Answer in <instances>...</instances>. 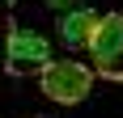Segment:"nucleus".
Returning <instances> with one entry per match:
<instances>
[{
	"mask_svg": "<svg viewBox=\"0 0 123 118\" xmlns=\"http://www.w3.org/2000/svg\"><path fill=\"white\" fill-rule=\"evenodd\" d=\"M47 63H51V42H47V34L9 25V55H4V68L17 76V72H30V68L43 72Z\"/></svg>",
	"mask_w": 123,
	"mask_h": 118,
	"instance_id": "obj_3",
	"label": "nucleus"
},
{
	"mask_svg": "<svg viewBox=\"0 0 123 118\" xmlns=\"http://www.w3.org/2000/svg\"><path fill=\"white\" fill-rule=\"evenodd\" d=\"M38 89L43 97H51L55 106H76L85 101L89 89H93V72L76 59H51L47 68L38 72Z\"/></svg>",
	"mask_w": 123,
	"mask_h": 118,
	"instance_id": "obj_1",
	"label": "nucleus"
},
{
	"mask_svg": "<svg viewBox=\"0 0 123 118\" xmlns=\"http://www.w3.org/2000/svg\"><path fill=\"white\" fill-rule=\"evenodd\" d=\"M47 4H51V9H64V13H68V9H76V0H47Z\"/></svg>",
	"mask_w": 123,
	"mask_h": 118,
	"instance_id": "obj_5",
	"label": "nucleus"
},
{
	"mask_svg": "<svg viewBox=\"0 0 123 118\" xmlns=\"http://www.w3.org/2000/svg\"><path fill=\"white\" fill-rule=\"evenodd\" d=\"M89 59L102 80L123 84V13H102L98 30L89 38Z\"/></svg>",
	"mask_w": 123,
	"mask_h": 118,
	"instance_id": "obj_2",
	"label": "nucleus"
},
{
	"mask_svg": "<svg viewBox=\"0 0 123 118\" xmlns=\"http://www.w3.org/2000/svg\"><path fill=\"white\" fill-rule=\"evenodd\" d=\"M98 21H102V13H93V9H68L60 17V38L68 42L72 51H89V38H93V30H98Z\"/></svg>",
	"mask_w": 123,
	"mask_h": 118,
	"instance_id": "obj_4",
	"label": "nucleus"
}]
</instances>
